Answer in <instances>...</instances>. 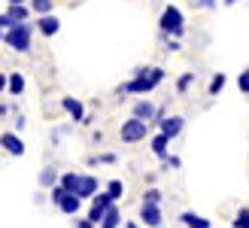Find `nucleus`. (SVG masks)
Returning <instances> with one entry per match:
<instances>
[{
  "instance_id": "1",
  "label": "nucleus",
  "mask_w": 249,
  "mask_h": 228,
  "mask_svg": "<svg viewBox=\"0 0 249 228\" xmlns=\"http://www.w3.org/2000/svg\"><path fill=\"white\" fill-rule=\"evenodd\" d=\"M161 79H164V70L161 67H146V70H137L134 79L122 85V92L124 95H149L152 88L161 85Z\"/></svg>"
},
{
  "instance_id": "2",
  "label": "nucleus",
  "mask_w": 249,
  "mask_h": 228,
  "mask_svg": "<svg viewBox=\"0 0 249 228\" xmlns=\"http://www.w3.org/2000/svg\"><path fill=\"white\" fill-rule=\"evenodd\" d=\"M158 28L164 31L167 37H182V31H185L182 12L177 6H164V12H161V19H158Z\"/></svg>"
},
{
  "instance_id": "3",
  "label": "nucleus",
  "mask_w": 249,
  "mask_h": 228,
  "mask_svg": "<svg viewBox=\"0 0 249 228\" xmlns=\"http://www.w3.org/2000/svg\"><path fill=\"white\" fill-rule=\"evenodd\" d=\"M3 40H6L9 49H16V52H28V49H31V24H28V21L12 24Z\"/></svg>"
},
{
  "instance_id": "4",
  "label": "nucleus",
  "mask_w": 249,
  "mask_h": 228,
  "mask_svg": "<svg viewBox=\"0 0 249 228\" xmlns=\"http://www.w3.org/2000/svg\"><path fill=\"white\" fill-rule=\"evenodd\" d=\"M146 128H149V122H143V119H137V116H131L128 122H122V140L124 143H140L143 137H146Z\"/></svg>"
},
{
  "instance_id": "5",
  "label": "nucleus",
  "mask_w": 249,
  "mask_h": 228,
  "mask_svg": "<svg viewBox=\"0 0 249 228\" xmlns=\"http://www.w3.org/2000/svg\"><path fill=\"white\" fill-rule=\"evenodd\" d=\"M116 204V198L109 195V192H101V195H94V201H91V210H89V219L94 222V225H101V219L107 216V210Z\"/></svg>"
},
{
  "instance_id": "6",
  "label": "nucleus",
  "mask_w": 249,
  "mask_h": 228,
  "mask_svg": "<svg viewBox=\"0 0 249 228\" xmlns=\"http://www.w3.org/2000/svg\"><path fill=\"white\" fill-rule=\"evenodd\" d=\"M140 219H143V225H149V228H161V207L158 204H140Z\"/></svg>"
},
{
  "instance_id": "7",
  "label": "nucleus",
  "mask_w": 249,
  "mask_h": 228,
  "mask_svg": "<svg viewBox=\"0 0 249 228\" xmlns=\"http://www.w3.org/2000/svg\"><path fill=\"white\" fill-rule=\"evenodd\" d=\"M0 146H3L9 155H24V140H21L18 134H12V131L0 134Z\"/></svg>"
},
{
  "instance_id": "8",
  "label": "nucleus",
  "mask_w": 249,
  "mask_h": 228,
  "mask_svg": "<svg viewBox=\"0 0 249 228\" xmlns=\"http://www.w3.org/2000/svg\"><path fill=\"white\" fill-rule=\"evenodd\" d=\"M182 125H185L182 116H167V119H161V122H158V128H161V134H167L170 140H173V137H179Z\"/></svg>"
},
{
  "instance_id": "9",
  "label": "nucleus",
  "mask_w": 249,
  "mask_h": 228,
  "mask_svg": "<svg viewBox=\"0 0 249 228\" xmlns=\"http://www.w3.org/2000/svg\"><path fill=\"white\" fill-rule=\"evenodd\" d=\"M79 207H82V198H79V195H73V192H67L64 198L58 201V210H61V213H67V216H76Z\"/></svg>"
},
{
  "instance_id": "10",
  "label": "nucleus",
  "mask_w": 249,
  "mask_h": 228,
  "mask_svg": "<svg viewBox=\"0 0 249 228\" xmlns=\"http://www.w3.org/2000/svg\"><path fill=\"white\" fill-rule=\"evenodd\" d=\"M61 107H64V113H70V116H73V122H85V107H82V100L64 97V100H61Z\"/></svg>"
},
{
  "instance_id": "11",
  "label": "nucleus",
  "mask_w": 249,
  "mask_h": 228,
  "mask_svg": "<svg viewBox=\"0 0 249 228\" xmlns=\"http://www.w3.org/2000/svg\"><path fill=\"white\" fill-rule=\"evenodd\" d=\"M36 28H40V34H46V37H55L58 31H61V21L49 12V16H40V21H36Z\"/></svg>"
},
{
  "instance_id": "12",
  "label": "nucleus",
  "mask_w": 249,
  "mask_h": 228,
  "mask_svg": "<svg viewBox=\"0 0 249 228\" xmlns=\"http://www.w3.org/2000/svg\"><path fill=\"white\" fill-rule=\"evenodd\" d=\"M79 198H94L97 195V176H85L82 173V183H79Z\"/></svg>"
},
{
  "instance_id": "13",
  "label": "nucleus",
  "mask_w": 249,
  "mask_h": 228,
  "mask_svg": "<svg viewBox=\"0 0 249 228\" xmlns=\"http://www.w3.org/2000/svg\"><path fill=\"white\" fill-rule=\"evenodd\" d=\"M134 116L143 119V122H152L155 119V107L149 104V100H137V104H134Z\"/></svg>"
},
{
  "instance_id": "14",
  "label": "nucleus",
  "mask_w": 249,
  "mask_h": 228,
  "mask_svg": "<svg viewBox=\"0 0 249 228\" xmlns=\"http://www.w3.org/2000/svg\"><path fill=\"white\" fill-rule=\"evenodd\" d=\"M179 219H182V225H185V228H210V219L197 216V213H192V210H185Z\"/></svg>"
},
{
  "instance_id": "15",
  "label": "nucleus",
  "mask_w": 249,
  "mask_h": 228,
  "mask_svg": "<svg viewBox=\"0 0 249 228\" xmlns=\"http://www.w3.org/2000/svg\"><path fill=\"white\" fill-rule=\"evenodd\" d=\"M167 146H170V137L158 131V134L152 137V152H155L158 158H167Z\"/></svg>"
},
{
  "instance_id": "16",
  "label": "nucleus",
  "mask_w": 249,
  "mask_h": 228,
  "mask_svg": "<svg viewBox=\"0 0 249 228\" xmlns=\"http://www.w3.org/2000/svg\"><path fill=\"white\" fill-rule=\"evenodd\" d=\"M9 19L16 21V24H21V21H28V12H31V6H24V3H9Z\"/></svg>"
},
{
  "instance_id": "17",
  "label": "nucleus",
  "mask_w": 249,
  "mask_h": 228,
  "mask_svg": "<svg viewBox=\"0 0 249 228\" xmlns=\"http://www.w3.org/2000/svg\"><path fill=\"white\" fill-rule=\"evenodd\" d=\"M79 183H82V173H73V171H67L64 176H61V186H64L67 192H73V195L79 192Z\"/></svg>"
},
{
  "instance_id": "18",
  "label": "nucleus",
  "mask_w": 249,
  "mask_h": 228,
  "mask_svg": "<svg viewBox=\"0 0 249 228\" xmlns=\"http://www.w3.org/2000/svg\"><path fill=\"white\" fill-rule=\"evenodd\" d=\"M119 225H122V213H119V207L113 204V207L107 210V216L101 219V228H119Z\"/></svg>"
},
{
  "instance_id": "19",
  "label": "nucleus",
  "mask_w": 249,
  "mask_h": 228,
  "mask_svg": "<svg viewBox=\"0 0 249 228\" xmlns=\"http://www.w3.org/2000/svg\"><path fill=\"white\" fill-rule=\"evenodd\" d=\"M9 92L12 95H24V73H9Z\"/></svg>"
},
{
  "instance_id": "20",
  "label": "nucleus",
  "mask_w": 249,
  "mask_h": 228,
  "mask_svg": "<svg viewBox=\"0 0 249 228\" xmlns=\"http://www.w3.org/2000/svg\"><path fill=\"white\" fill-rule=\"evenodd\" d=\"M31 9L40 12V16H49L52 12V0H31Z\"/></svg>"
},
{
  "instance_id": "21",
  "label": "nucleus",
  "mask_w": 249,
  "mask_h": 228,
  "mask_svg": "<svg viewBox=\"0 0 249 228\" xmlns=\"http://www.w3.org/2000/svg\"><path fill=\"white\" fill-rule=\"evenodd\" d=\"M61 180H58V173L52 171V168H46L43 173H40V186H58Z\"/></svg>"
},
{
  "instance_id": "22",
  "label": "nucleus",
  "mask_w": 249,
  "mask_h": 228,
  "mask_svg": "<svg viewBox=\"0 0 249 228\" xmlns=\"http://www.w3.org/2000/svg\"><path fill=\"white\" fill-rule=\"evenodd\" d=\"M107 192H109V195H113V198L119 201V198L124 195V183H122V180H109V183H107Z\"/></svg>"
},
{
  "instance_id": "23",
  "label": "nucleus",
  "mask_w": 249,
  "mask_h": 228,
  "mask_svg": "<svg viewBox=\"0 0 249 228\" xmlns=\"http://www.w3.org/2000/svg\"><path fill=\"white\" fill-rule=\"evenodd\" d=\"M234 228H249V207H240L234 216Z\"/></svg>"
},
{
  "instance_id": "24",
  "label": "nucleus",
  "mask_w": 249,
  "mask_h": 228,
  "mask_svg": "<svg viewBox=\"0 0 249 228\" xmlns=\"http://www.w3.org/2000/svg\"><path fill=\"white\" fill-rule=\"evenodd\" d=\"M222 88H225V73H216L213 79H210V95H219Z\"/></svg>"
},
{
  "instance_id": "25",
  "label": "nucleus",
  "mask_w": 249,
  "mask_h": 228,
  "mask_svg": "<svg viewBox=\"0 0 249 228\" xmlns=\"http://www.w3.org/2000/svg\"><path fill=\"white\" fill-rule=\"evenodd\" d=\"M192 82H195V73H182V76H179V82H177V88H179V92H189Z\"/></svg>"
},
{
  "instance_id": "26",
  "label": "nucleus",
  "mask_w": 249,
  "mask_h": 228,
  "mask_svg": "<svg viewBox=\"0 0 249 228\" xmlns=\"http://www.w3.org/2000/svg\"><path fill=\"white\" fill-rule=\"evenodd\" d=\"M143 204H161V192L158 189H149V192L143 195Z\"/></svg>"
},
{
  "instance_id": "27",
  "label": "nucleus",
  "mask_w": 249,
  "mask_h": 228,
  "mask_svg": "<svg viewBox=\"0 0 249 228\" xmlns=\"http://www.w3.org/2000/svg\"><path fill=\"white\" fill-rule=\"evenodd\" d=\"M237 85H240V92L249 95V73H240V76H237Z\"/></svg>"
},
{
  "instance_id": "28",
  "label": "nucleus",
  "mask_w": 249,
  "mask_h": 228,
  "mask_svg": "<svg viewBox=\"0 0 249 228\" xmlns=\"http://www.w3.org/2000/svg\"><path fill=\"white\" fill-rule=\"evenodd\" d=\"M12 24H16V21L9 19V12H3V16H0V31H9Z\"/></svg>"
},
{
  "instance_id": "29",
  "label": "nucleus",
  "mask_w": 249,
  "mask_h": 228,
  "mask_svg": "<svg viewBox=\"0 0 249 228\" xmlns=\"http://www.w3.org/2000/svg\"><path fill=\"white\" fill-rule=\"evenodd\" d=\"M76 228H97L91 219H76Z\"/></svg>"
},
{
  "instance_id": "30",
  "label": "nucleus",
  "mask_w": 249,
  "mask_h": 228,
  "mask_svg": "<svg viewBox=\"0 0 249 228\" xmlns=\"http://www.w3.org/2000/svg\"><path fill=\"white\" fill-rule=\"evenodd\" d=\"M164 164H167V168H179V158H177V155H167Z\"/></svg>"
},
{
  "instance_id": "31",
  "label": "nucleus",
  "mask_w": 249,
  "mask_h": 228,
  "mask_svg": "<svg viewBox=\"0 0 249 228\" xmlns=\"http://www.w3.org/2000/svg\"><path fill=\"white\" fill-rule=\"evenodd\" d=\"M6 88H9V76H3V73H0V95H3Z\"/></svg>"
},
{
  "instance_id": "32",
  "label": "nucleus",
  "mask_w": 249,
  "mask_h": 228,
  "mask_svg": "<svg viewBox=\"0 0 249 228\" xmlns=\"http://www.w3.org/2000/svg\"><path fill=\"white\" fill-rule=\"evenodd\" d=\"M124 228H149V225H137V222H128Z\"/></svg>"
},
{
  "instance_id": "33",
  "label": "nucleus",
  "mask_w": 249,
  "mask_h": 228,
  "mask_svg": "<svg viewBox=\"0 0 249 228\" xmlns=\"http://www.w3.org/2000/svg\"><path fill=\"white\" fill-rule=\"evenodd\" d=\"M3 116H6V107H3V104H0V119H3Z\"/></svg>"
},
{
  "instance_id": "34",
  "label": "nucleus",
  "mask_w": 249,
  "mask_h": 228,
  "mask_svg": "<svg viewBox=\"0 0 249 228\" xmlns=\"http://www.w3.org/2000/svg\"><path fill=\"white\" fill-rule=\"evenodd\" d=\"M6 3H28V0H6Z\"/></svg>"
}]
</instances>
